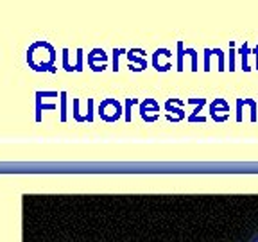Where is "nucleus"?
I'll return each instance as SVG.
<instances>
[{
  "instance_id": "f257e3e1",
  "label": "nucleus",
  "mask_w": 258,
  "mask_h": 242,
  "mask_svg": "<svg viewBox=\"0 0 258 242\" xmlns=\"http://www.w3.org/2000/svg\"><path fill=\"white\" fill-rule=\"evenodd\" d=\"M36 104H38V109H36V120L40 122L41 120V109H54L56 106L54 104H41V95L36 92Z\"/></svg>"
},
{
  "instance_id": "f03ea898",
  "label": "nucleus",
  "mask_w": 258,
  "mask_h": 242,
  "mask_svg": "<svg viewBox=\"0 0 258 242\" xmlns=\"http://www.w3.org/2000/svg\"><path fill=\"white\" fill-rule=\"evenodd\" d=\"M253 242H258V237H256V238H254V240H253Z\"/></svg>"
}]
</instances>
